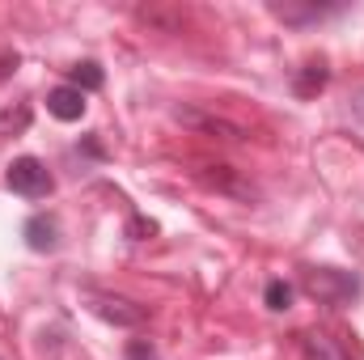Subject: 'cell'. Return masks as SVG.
<instances>
[{"instance_id":"cell-4","label":"cell","mask_w":364,"mask_h":360,"mask_svg":"<svg viewBox=\"0 0 364 360\" xmlns=\"http://www.w3.org/2000/svg\"><path fill=\"white\" fill-rule=\"evenodd\" d=\"M60 229H55V221L51 216H30L26 221V242H30V250H55V238Z\"/></svg>"},{"instance_id":"cell-7","label":"cell","mask_w":364,"mask_h":360,"mask_svg":"<svg viewBox=\"0 0 364 360\" xmlns=\"http://www.w3.org/2000/svg\"><path fill=\"white\" fill-rule=\"evenodd\" d=\"M322 85H326V68H322V60H318V64H305V73H301V81H296V93L309 97V93H318Z\"/></svg>"},{"instance_id":"cell-10","label":"cell","mask_w":364,"mask_h":360,"mask_svg":"<svg viewBox=\"0 0 364 360\" xmlns=\"http://www.w3.org/2000/svg\"><path fill=\"white\" fill-rule=\"evenodd\" d=\"M127 356H132V360H153V348H149V344H132V348H127Z\"/></svg>"},{"instance_id":"cell-9","label":"cell","mask_w":364,"mask_h":360,"mask_svg":"<svg viewBox=\"0 0 364 360\" xmlns=\"http://www.w3.org/2000/svg\"><path fill=\"white\" fill-rule=\"evenodd\" d=\"M132 233H136V238H153L157 225H153V221H132Z\"/></svg>"},{"instance_id":"cell-6","label":"cell","mask_w":364,"mask_h":360,"mask_svg":"<svg viewBox=\"0 0 364 360\" xmlns=\"http://www.w3.org/2000/svg\"><path fill=\"white\" fill-rule=\"evenodd\" d=\"M68 77H73V90H81V93H85V90H102V81H106L97 64H77Z\"/></svg>"},{"instance_id":"cell-11","label":"cell","mask_w":364,"mask_h":360,"mask_svg":"<svg viewBox=\"0 0 364 360\" xmlns=\"http://www.w3.org/2000/svg\"><path fill=\"white\" fill-rule=\"evenodd\" d=\"M9 68H17V55H13V51L0 55V77H9Z\"/></svg>"},{"instance_id":"cell-8","label":"cell","mask_w":364,"mask_h":360,"mask_svg":"<svg viewBox=\"0 0 364 360\" xmlns=\"http://www.w3.org/2000/svg\"><path fill=\"white\" fill-rule=\"evenodd\" d=\"M263 297H267V305H272V309H288V305H292V288H288L284 280H272Z\"/></svg>"},{"instance_id":"cell-2","label":"cell","mask_w":364,"mask_h":360,"mask_svg":"<svg viewBox=\"0 0 364 360\" xmlns=\"http://www.w3.org/2000/svg\"><path fill=\"white\" fill-rule=\"evenodd\" d=\"M90 309L97 314V318H106V322H119V327L144 322V309L132 305V301H123V297H90Z\"/></svg>"},{"instance_id":"cell-1","label":"cell","mask_w":364,"mask_h":360,"mask_svg":"<svg viewBox=\"0 0 364 360\" xmlns=\"http://www.w3.org/2000/svg\"><path fill=\"white\" fill-rule=\"evenodd\" d=\"M9 186L17 191V195H26V199H43V195H51V174H47V166L38 162V157H17L13 166H9Z\"/></svg>"},{"instance_id":"cell-3","label":"cell","mask_w":364,"mask_h":360,"mask_svg":"<svg viewBox=\"0 0 364 360\" xmlns=\"http://www.w3.org/2000/svg\"><path fill=\"white\" fill-rule=\"evenodd\" d=\"M47 110H51L60 123H77V119L85 115V93L73 90V85H55V90L47 93Z\"/></svg>"},{"instance_id":"cell-5","label":"cell","mask_w":364,"mask_h":360,"mask_svg":"<svg viewBox=\"0 0 364 360\" xmlns=\"http://www.w3.org/2000/svg\"><path fill=\"white\" fill-rule=\"evenodd\" d=\"M30 127V106H17V110H0V140L4 136H17Z\"/></svg>"}]
</instances>
